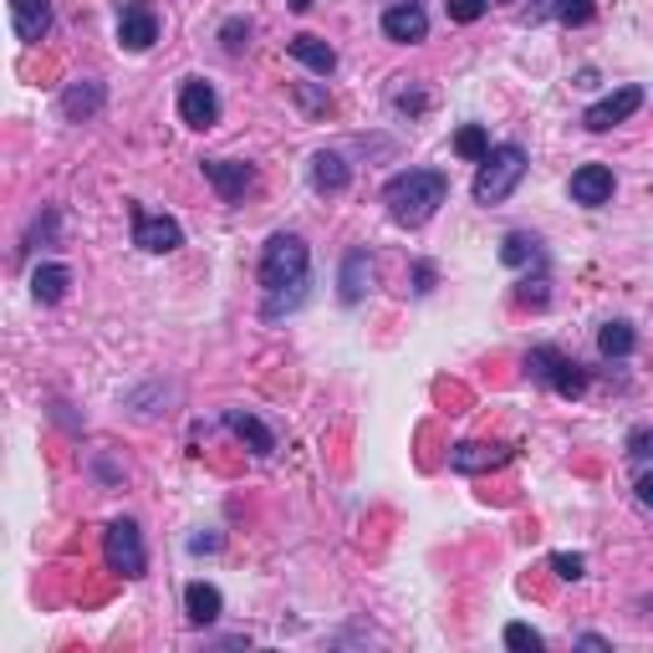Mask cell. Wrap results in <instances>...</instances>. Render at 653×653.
<instances>
[{
  "label": "cell",
  "instance_id": "cell-27",
  "mask_svg": "<svg viewBox=\"0 0 653 653\" xmlns=\"http://www.w3.org/2000/svg\"><path fill=\"white\" fill-rule=\"evenodd\" d=\"M506 649L536 653V649H541V633H536V628H526V623H510V628H506Z\"/></svg>",
  "mask_w": 653,
  "mask_h": 653
},
{
  "label": "cell",
  "instance_id": "cell-8",
  "mask_svg": "<svg viewBox=\"0 0 653 653\" xmlns=\"http://www.w3.org/2000/svg\"><path fill=\"white\" fill-rule=\"evenodd\" d=\"M639 107H643V87H633V82H628V87H618V93H608L602 103L587 107L582 123L592 128V134H608V128H618V123L633 118Z\"/></svg>",
  "mask_w": 653,
  "mask_h": 653
},
{
  "label": "cell",
  "instance_id": "cell-12",
  "mask_svg": "<svg viewBox=\"0 0 653 653\" xmlns=\"http://www.w3.org/2000/svg\"><path fill=\"white\" fill-rule=\"evenodd\" d=\"M337 292H343L347 307H358L362 296L373 292V255L362 251V245H352V251L343 255V271H337Z\"/></svg>",
  "mask_w": 653,
  "mask_h": 653
},
{
  "label": "cell",
  "instance_id": "cell-25",
  "mask_svg": "<svg viewBox=\"0 0 653 653\" xmlns=\"http://www.w3.org/2000/svg\"><path fill=\"white\" fill-rule=\"evenodd\" d=\"M551 15H557L561 27H587L598 15V6L592 0H551Z\"/></svg>",
  "mask_w": 653,
  "mask_h": 653
},
{
  "label": "cell",
  "instance_id": "cell-20",
  "mask_svg": "<svg viewBox=\"0 0 653 653\" xmlns=\"http://www.w3.org/2000/svg\"><path fill=\"white\" fill-rule=\"evenodd\" d=\"M220 608H225V598H220V587L214 582H189L185 587V613L194 628H210L214 618H220Z\"/></svg>",
  "mask_w": 653,
  "mask_h": 653
},
{
  "label": "cell",
  "instance_id": "cell-23",
  "mask_svg": "<svg viewBox=\"0 0 653 653\" xmlns=\"http://www.w3.org/2000/svg\"><path fill=\"white\" fill-rule=\"evenodd\" d=\"M639 347V333L628 327V322H602L598 327V352L602 358H628Z\"/></svg>",
  "mask_w": 653,
  "mask_h": 653
},
{
  "label": "cell",
  "instance_id": "cell-14",
  "mask_svg": "<svg viewBox=\"0 0 653 653\" xmlns=\"http://www.w3.org/2000/svg\"><path fill=\"white\" fill-rule=\"evenodd\" d=\"M510 460V444H485V440H465L450 450V465L460 475H485V470H501Z\"/></svg>",
  "mask_w": 653,
  "mask_h": 653
},
{
  "label": "cell",
  "instance_id": "cell-33",
  "mask_svg": "<svg viewBox=\"0 0 653 653\" xmlns=\"http://www.w3.org/2000/svg\"><path fill=\"white\" fill-rule=\"evenodd\" d=\"M577 643H582V649H598V653L608 649V639H598V633H582V639H577Z\"/></svg>",
  "mask_w": 653,
  "mask_h": 653
},
{
  "label": "cell",
  "instance_id": "cell-16",
  "mask_svg": "<svg viewBox=\"0 0 653 653\" xmlns=\"http://www.w3.org/2000/svg\"><path fill=\"white\" fill-rule=\"evenodd\" d=\"M11 27L21 41L36 46V41L52 31V0H11Z\"/></svg>",
  "mask_w": 653,
  "mask_h": 653
},
{
  "label": "cell",
  "instance_id": "cell-31",
  "mask_svg": "<svg viewBox=\"0 0 653 653\" xmlns=\"http://www.w3.org/2000/svg\"><path fill=\"white\" fill-rule=\"evenodd\" d=\"M413 292H419V296H424V292H434V266H424V261L413 266Z\"/></svg>",
  "mask_w": 653,
  "mask_h": 653
},
{
  "label": "cell",
  "instance_id": "cell-30",
  "mask_svg": "<svg viewBox=\"0 0 653 653\" xmlns=\"http://www.w3.org/2000/svg\"><path fill=\"white\" fill-rule=\"evenodd\" d=\"M220 36H225L230 52H241V46H245L241 36H251V27H245V21H225V31H220Z\"/></svg>",
  "mask_w": 653,
  "mask_h": 653
},
{
  "label": "cell",
  "instance_id": "cell-7",
  "mask_svg": "<svg viewBox=\"0 0 653 653\" xmlns=\"http://www.w3.org/2000/svg\"><path fill=\"white\" fill-rule=\"evenodd\" d=\"M179 118H185V128H214L220 123V93H214L204 77H185L179 82Z\"/></svg>",
  "mask_w": 653,
  "mask_h": 653
},
{
  "label": "cell",
  "instance_id": "cell-32",
  "mask_svg": "<svg viewBox=\"0 0 653 653\" xmlns=\"http://www.w3.org/2000/svg\"><path fill=\"white\" fill-rule=\"evenodd\" d=\"M639 501L653 510V470H649V475H639Z\"/></svg>",
  "mask_w": 653,
  "mask_h": 653
},
{
  "label": "cell",
  "instance_id": "cell-10",
  "mask_svg": "<svg viewBox=\"0 0 653 653\" xmlns=\"http://www.w3.org/2000/svg\"><path fill=\"white\" fill-rule=\"evenodd\" d=\"M383 36L399 41V46H413V41L429 36V15H424V0H393L383 11Z\"/></svg>",
  "mask_w": 653,
  "mask_h": 653
},
{
  "label": "cell",
  "instance_id": "cell-17",
  "mask_svg": "<svg viewBox=\"0 0 653 653\" xmlns=\"http://www.w3.org/2000/svg\"><path fill=\"white\" fill-rule=\"evenodd\" d=\"M286 56H296V62H302L307 72H317V77H333L337 72V52L322 36H307V31L286 41Z\"/></svg>",
  "mask_w": 653,
  "mask_h": 653
},
{
  "label": "cell",
  "instance_id": "cell-28",
  "mask_svg": "<svg viewBox=\"0 0 653 653\" xmlns=\"http://www.w3.org/2000/svg\"><path fill=\"white\" fill-rule=\"evenodd\" d=\"M485 11H491V0H450V21H460V27L481 21Z\"/></svg>",
  "mask_w": 653,
  "mask_h": 653
},
{
  "label": "cell",
  "instance_id": "cell-22",
  "mask_svg": "<svg viewBox=\"0 0 653 653\" xmlns=\"http://www.w3.org/2000/svg\"><path fill=\"white\" fill-rule=\"evenodd\" d=\"M501 261H506V266H516V271L541 266V241H536V235H526V230H510L506 245H501Z\"/></svg>",
  "mask_w": 653,
  "mask_h": 653
},
{
  "label": "cell",
  "instance_id": "cell-26",
  "mask_svg": "<svg viewBox=\"0 0 653 653\" xmlns=\"http://www.w3.org/2000/svg\"><path fill=\"white\" fill-rule=\"evenodd\" d=\"M551 572H557L561 582H582V577H587V557H582V551H551Z\"/></svg>",
  "mask_w": 653,
  "mask_h": 653
},
{
  "label": "cell",
  "instance_id": "cell-1",
  "mask_svg": "<svg viewBox=\"0 0 653 653\" xmlns=\"http://www.w3.org/2000/svg\"><path fill=\"white\" fill-rule=\"evenodd\" d=\"M307 281H312V251L296 230H276L266 245H261V317L281 322L286 312H296L307 302Z\"/></svg>",
  "mask_w": 653,
  "mask_h": 653
},
{
  "label": "cell",
  "instance_id": "cell-29",
  "mask_svg": "<svg viewBox=\"0 0 653 653\" xmlns=\"http://www.w3.org/2000/svg\"><path fill=\"white\" fill-rule=\"evenodd\" d=\"M628 454L633 460H653V429H633L628 434Z\"/></svg>",
  "mask_w": 653,
  "mask_h": 653
},
{
  "label": "cell",
  "instance_id": "cell-18",
  "mask_svg": "<svg viewBox=\"0 0 653 653\" xmlns=\"http://www.w3.org/2000/svg\"><path fill=\"white\" fill-rule=\"evenodd\" d=\"M347 179H352V169H347V159L337 154V148L312 154V189H317V194H343Z\"/></svg>",
  "mask_w": 653,
  "mask_h": 653
},
{
  "label": "cell",
  "instance_id": "cell-6",
  "mask_svg": "<svg viewBox=\"0 0 653 653\" xmlns=\"http://www.w3.org/2000/svg\"><path fill=\"white\" fill-rule=\"evenodd\" d=\"M134 245L148 255H169L185 245V230H179L173 214H154V210H144V204H134Z\"/></svg>",
  "mask_w": 653,
  "mask_h": 653
},
{
  "label": "cell",
  "instance_id": "cell-21",
  "mask_svg": "<svg viewBox=\"0 0 653 653\" xmlns=\"http://www.w3.org/2000/svg\"><path fill=\"white\" fill-rule=\"evenodd\" d=\"M67 286H72V266H62V261L31 271V296H36V302H46V307H56V302L67 296Z\"/></svg>",
  "mask_w": 653,
  "mask_h": 653
},
{
  "label": "cell",
  "instance_id": "cell-5",
  "mask_svg": "<svg viewBox=\"0 0 653 653\" xmlns=\"http://www.w3.org/2000/svg\"><path fill=\"white\" fill-rule=\"evenodd\" d=\"M103 557L107 567L118 577H144L148 572V551H144V531H138V520H113L103 531Z\"/></svg>",
  "mask_w": 653,
  "mask_h": 653
},
{
  "label": "cell",
  "instance_id": "cell-4",
  "mask_svg": "<svg viewBox=\"0 0 653 653\" xmlns=\"http://www.w3.org/2000/svg\"><path fill=\"white\" fill-rule=\"evenodd\" d=\"M526 373H531L541 388L561 393V399H582L587 393V368L582 362H572L561 347H551V343H541V347L526 352Z\"/></svg>",
  "mask_w": 653,
  "mask_h": 653
},
{
  "label": "cell",
  "instance_id": "cell-11",
  "mask_svg": "<svg viewBox=\"0 0 653 653\" xmlns=\"http://www.w3.org/2000/svg\"><path fill=\"white\" fill-rule=\"evenodd\" d=\"M200 169H204V179L220 189V200L225 204L245 200V189L255 185V169L251 164H241V159H200Z\"/></svg>",
  "mask_w": 653,
  "mask_h": 653
},
{
  "label": "cell",
  "instance_id": "cell-3",
  "mask_svg": "<svg viewBox=\"0 0 653 653\" xmlns=\"http://www.w3.org/2000/svg\"><path fill=\"white\" fill-rule=\"evenodd\" d=\"M526 148L520 144H495L491 154L481 159V169H475V200L481 204H501L516 194V185L526 179Z\"/></svg>",
  "mask_w": 653,
  "mask_h": 653
},
{
  "label": "cell",
  "instance_id": "cell-34",
  "mask_svg": "<svg viewBox=\"0 0 653 653\" xmlns=\"http://www.w3.org/2000/svg\"><path fill=\"white\" fill-rule=\"evenodd\" d=\"M286 6H292V11H307V6H312V0H286Z\"/></svg>",
  "mask_w": 653,
  "mask_h": 653
},
{
  "label": "cell",
  "instance_id": "cell-24",
  "mask_svg": "<svg viewBox=\"0 0 653 653\" xmlns=\"http://www.w3.org/2000/svg\"><path fill=\"white\" fill-rule=\"evenodd\" d=\"M454 154H460V159H470V164H481L485 154H491V134H485L481 123H465V128L454 134Z\"/></svg>",
  "mask_w": 653,
  "mask_h": 653
},
{
  "label": "cell",
  "instance_id": "cell-2",
  "mask_svg": "<svg viewBox=\"0 0 653 653\" xmlns=\"http://www.w3.org/2000/svg\"><path fill=\"white\" fill-rule=\"evenodd\" d=\"M450 200V179L440 169H403L383 185V204H388V220L403 230H419L434 220V210Z\"/></svg>",
  "mask_w": 653,
  "mask_h": 653
},
{
  "label": "cell",
  "instance_id": "cell-15",
  "mask_svg": "<svg viewBox=\"0 0 653 653\" xmlns=\"http://www.w3.org/2000/svg\"><path fill=\"white\" fill-rule=\"evenodd\" d=\"M103 103H107V87L97 77H77V82H67V93H62V113H67V123L97 118Z\"/></svg>",
  "mask_w": 653,
  "mask_h": 653
},
{
  "label": "cell",
  "instance_id": "cell-19",
  "mask_svg": "<svg viewBox=\"0 0 653 653\" xmlns=\"http://www.w3.org/2000/svg\"><path fill=\"white\" fill-rule=\"evenodd\" d=\"M225 429L235 434V440L251 444V454H261V460H266V454H276V434H271V429L261 424L255 413H245V409H225Z\"/></svg>",
  "mask_w": 653,
  "mask_h": 653
},
{
  "label": "cell",
  "instance_id": "cell-9",
  "mask_svg": "<svg viewBox=\"0 0 653 653\" xmlns=\"http://www.w3.org/2000/svg\"><path fill=\"white\" fill-rule=\"evenodd\" d=\"M118 41L128 52H148V46L159 41V15H154L148 0H128L118 11Z\"/></svg>",
  "mask_w": 653,
  "mask_h": 653
},
{
  "label": "cell",
  "instance_id": "cell-13",
  "mask_svg": "<svg viewBox=\"0 0 653 653\" xmlns=\"http://www.w3.org/2000/svg\"><path fill=\"white\" fill-rule=\"evenodd\" d=\"M572 204H587V210H598V204H608L613 200V189H618V179H613V169L608 164H582V169L572 173Z\"/></svg>",
  "mask_w": 653,
  "mask_h": 653
}]
</instances>
